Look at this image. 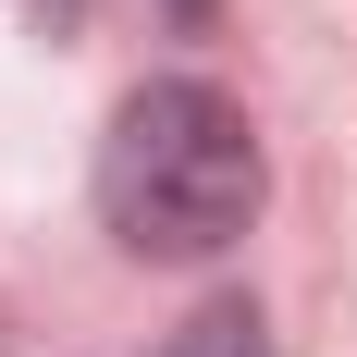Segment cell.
Listing matches in <instances>:
<instances>
[{
    "label": "cell",
    "mask_w": 357,
    "mask_h": 357,
    "mask_svg": "<svg viewBox=\"0 0 357 357\" xmlns=\"http://www.w3.org/2000/svg\"><path fill=\"white\" fill-rule=\"evenodd\" d=\"M160 357H284V345L259 333V308H210V321H185Z\"/></svg>",
    "instance_id": "7a4b0ae2"
},
{
    "label": "cell",
    "mask_w": 357,
    "mask_h": 357,
    "mask_svg": "<svg viewBox=\"0 0 357 357\" xmlns=\"http://www.w3.org/2000/svg\"><path fill=\"white\" fill-rule=\"evenodd\" d=\"M25 13H50V25H74V0H25Z\"/></svg>",
    "instance_id": "3957f363"
},
{
    "label": "cell",
    "mask_w": 357,
    "mask_h": 357,
    "mask_svg": "<svg viewBox=\"0 0 357 357\" xmlns=\"http://www.w3.org/2000/svg\"><path fill=\"white\" fill-rule=\"evenodd\" d=\"M99 222L136 259H222L259 222V136L247 111L197 86V74H160L111 111L99 136Z\"/></svg>",
    "instance_id": "6da1fadb"
}]
</instances>
